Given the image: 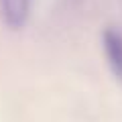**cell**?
<instances>
[{"mask_svg": "<svg viewBox=\"0 0 122 122\" xmlns=\"http://www.w3.org/2000/svg\"><path fill=\"white\" fill-rule=\"evenodd\" d=\"M102 49H104V57L108 63L112 75L122 81V33L114 26H108L102 33Z\"/></svg>", "mask_w": 122, "mask_h": 122, "instance_id": "1", "label": "cell"}, {"mask_svg": "<svg viewBox=\"0 0 122 122\" xmlns=\"http://www.w3.org/2000/svg\"><path fill=\"white\" fill-rule=\"evenodd\" d=\"M29 14L30 0H0V18L8 29H22L29 20Z\"/></svg>", "mask_w": 122, "mask_h": 122, "instance_id": "2", "label": "cell"}]
</instances>
